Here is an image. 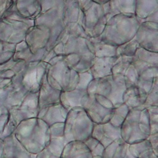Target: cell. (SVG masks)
Wrapping results in <instances>:
<instances>
[{
    "label": "cell",
    "instance_id": "obj_1",
    "mask_svg": "<svg viewBox=\"0 0 158 158\" xmlns=\"http://www.w3.org/2000/svg\"><path fill=\"white\" fill-rule=\"evenodd\" d=\"M14 135L25 149L33 154L45 149L50 141L49 127L38 118L21 122L17 126Z\"/></svg>",
    "mask_w": 158,
    "mask_h": 158
},
{
    "label": "cell",
    "instance_id": "obj_2",
    "mask_svg": "<svg viewBox=\"0 0 158 158\" xmlns=\"http://www.w3.org/2000/svg\"><path fill=\"white\" fill-rule=\"evenodd\" d=\"M140 23L134 14H119L109 19L99 37L107 44L118 47L132 40Z\"/></svg>",
    "mask_w": 158,
    "mask_h": 158
},
{
    "label": "cell",
    "instance_id": "obj_3",
    "mask_svg": "<svg viewBox=\"0 0 158 158\" xmlns=\"http://www.w3.org/2000/svg\"><path fill=\"white\" fill-rule=\"evenodd\" d=\"M151 135L149 116L143 106L130 110L121 127V137L128 145L147 140Z\"/></svg>",
    "mask_w": 158,
    "mask_h": 158
},
{
    "label": "cell",
    "instance_id": "obj_4",
    "mask_svg": "<svg viewBox=\"0 0 158 158\" xmlns=\"http://www.w3.org/2000/svg\"><path fill=\"white\" fill-rule=\"evenodd\" d=\"M94 123L81 107L72 109L64 123V138L66 143L84 142L91 137Z\"/></svg>",
    "mask_w": 158,
    "mask_h": 158
},
{
    "label": "cell",
    "instance_id": "obj_5",
    "mask_svg": "<svg viewBox=\"0 0 158 158\" xmlns=\"http://www.w3.org/2000/svg\"><path fill=\"white\" fill-rule=\"evenodd\" d=\"M46 78L52 88L61 92L75 89L79 81L78 73L71 69L64 59L52 65L48 64Z\"/></svg>",
    "mask_w": 158,
    "mask_h": 158
},
{
    "label": "cell",
    "instance_id": "obj_6",
    "mask_svg": "<svg viewBox=\"0 0 158 158\" xmlns=\"http://www.w3.org/2000/svg\"><path fill=\"white\" fill-rule=\"evenodd\" d=\"M78 4L84 14V26L87 34L90 37H99L108 22L102 5L94 1H78Z\"/></svg>",
    "mask_w": 158,
    "mask_h": 158
},
{
    "label": "cell",
    "instance_id": "obj_7",
    "mask_svg": "<svg viewBox=\"0 0 158 158\" xmlns=\"http://www.w3.org/2000/svg\"><path fill=\"white\" fill-rule=\"evenodd\" d=\"M64 1L51 8L45 12L41 13L35 20L34 25H43L50 30V37L46 49L49 51L53 49L57 39L64 31L63 23Z\"/></svg>",
    "mask_w": 158,
    "mask_h": 158
},
{
    "label": "cell",
    "instance_id": "obj_8",
    "mask_svg": "<svg viewBox=\"0 0 158 158\" xmlns=\"http://www.w3.org/2000/svg\"><path fill=\"white\" fill-rule=\"evenodd\" d=\"M81 106L94 124L109 122L114 111V108L109 109L102 106L93 94L84 96L81 101Z\"/></svg>",
    "mask_w": 158,
    "mask_h": 158
},
{
    "label": "cell",
    "instance_id": "obj_9",
    "mask_svg": "<svg viewBox=\"0 0 158 158\" xmlns=\"http://www.w3.org/2000/svg\"><path fill=\"white\" fill-rule=\"evenodd\" d=\"M157 23L144 22L140 25L134 39L140 48L148 51H158V25Z\"/></svg>",
    "mask_w": 158,
    "mask_h": 158
},
{
    "label": "cell",
    "instance_id": "obj_10",
    "mask_svg": "<svg viewBox=\"0 0 158 158\" xmlns=\"http://www.w3.org/2000/svg\"><path fill=\"white\" fill-rule=\"evenodd\" d=\"M48 64L42 61L29 63L26 66L25 87L29 93H38L46 73Z\"/></svg>",
    "mask_w": 158,
    "mask_h": 158
},
{
    "label": "cell",
    "instance_id": "obj_11",
    "mask_svg": "<svg viewBox=\"0 0 158 158\" xmlns=\"http://www.w3.org/2000/svg\"><path fill=\"white\" fill-rule=\"evenodd\" d=\"M50 37V30L43 25L32 26L28 34L27 44L32 53L46 49Z\"/></svg>",
    "mask_w": 158,
    "mask_h": 158
},
{
    "label": "cell",
    "instance_id": "obj_12",
    "mask_svg": "<svg viewBox=\"0 0 158 158\" xmlns=\"http://www.w3.org/2000/svg\"><path fill=\"white\" fill-rule=\"evenodd\" d=\"M91 137L98 140L104 148L117 139L121 137V128L113 126L110 122L94 124Z\"/></svg>",
    "mask_w": 158,
    "mask_h": 158
},
{
    "label": "cell",
    "instance_id": "obj_13",
    "mask_svg": "<svg viewBox=\"0 0 158 158\" xmlns=\"http://www.w3.org/2000/svg\"><path fill=\"white\" fill-rule=\"evenodd\" d=\"M132 61L133 57H118L112 69V74H119L125 78L127 87L135 84L139 78Z\"/></svg>",
    "mask_w": 158,
    "mask_h": 158
},
{
    "label": "cell",
    "instance_id": "obj_14",
    "mask_svg": "<svg viewBox=\"0 0 158 158\" xmlns=\"http://www.w3.org/2000/svg\"><path fill=\"white\" fill-rule=\"evenodd\" d=\"M158 54L139 48L133 57V64L139 76L143 72L151 68L158 67Z\"/></svg>",
    "mask_w": 158,
    "mask_h": 158
},
{
    "label": "cell",
    "instance_id": "obj_15",
    "mask_svg": "<svg viewBox=\"0 0 158 158\" xmlns=\"http://www.w3.org/2000/svg\"><path fill=\"white\" fill-rule=\"evenodd\" d=\"M68 113L60 102L39 110L37 118L44 121L49 127L55 123H64Z\"/></svg>",
    "mask_w": 158,
    "mask_h": 158
},
{
    "label": "cell",
    "instance_id": "obj_16",
    "mask_svg": "<svg viewBox=\"0 0 158 158\" xmlns=\"http://www.w3.org/2000/svg\"><path fill=\"white\" fill-rule=\"evenodd\" d=\"M157 1H136L135 15L139 23H157Z\"/></svg>",
    "mask_w": 158,
    "mask_h": 158
},
{
    "label": "cell",
    "instance_id": "obj_17",
    "mask_svg": "<svg viewBox=\"0 0 158 158\" xmlns=\"http://www.w3.org/2000/svg\"><path fill=\"white\" fill-rule=\"evenodd\" d=\"M61 91L52 88L48 82L46 73L39 91V110L60 102Z\"/></svg>",
    "mask_w": 158,
    "mask_h": 158
},
{
    "label": "cell",
    "instance_id": "obj_18",
    "mask_svg": "<svg viewBox=\"0 0 158 158\" xmlns=\"http://www.w3.org/2000/svg\"><path fill=\"white\" fill-rule=\"evenodd\" d=\"M117 57H95L92 63L90 71L94 78L106 77L112 74V69Z\"/></svg>",
    "mask_w": 158,
    "mask_h": 158
},
{
    "label": "cell",
    "instance_id": "obj_19",
    "mask_svg": "<svg viewBox=\"0 0 158 158\" xmlns=\"http://www.w3.org/2000/svg\"><path fill=\"white\" fill-rule=\"evenodd\" d=\"M110 81L111 84V90L108 99L112 102L115 108L123 104V96L127 87L125 78L119 74L110 75Z\"/></svg>",
    "mask_w": 158,
    "mask_h": 158
},
{
    "label": "cell",
    "instance_id": "obj_20",
    "mask_svg": "<svg viewBox=\"0 0 158 158\" xmlns=\"http://www.w3.org/2000/svg\"><path fill=\"white\" fill-rule=\"evenodd\" d=\"M4 158H31L29 153L19 142L14 134L3 140Z\"/></svg>",
    "mask_w": 158,
    "mask_h": 158
},
{
    "label": "cell",
    "instance_id": "obj_21",
    "mask_svg": "<svg viewBox=\"0 0 158 158\" xmlns=\"http://www.w3.org/2000/svg\"><path fill=\"white\" fill-rule=\"evenodd\" d=\"M148 94L135 84L128 87L123 96V102L129 108L134 109L144 104Z\"/></svg>",
    "mask_w": 158,
    "mask_h": 158
},
{
    "label": "cell",
    "instance_id": "obj_22",
    "mask_svg": "<svg viewBox=\"0 0 158 158\" xmlns=\"http://www.w3.org/2000/svg\"><path fill=\"white\" fill-rule=\"evenodd\" d=\"M87 44L91 53L95 57L103 58L116 56L117 47L104 43L99 37H89L87 39Z\"/></svg>",
    "mask_w": 158,
    "mask_h": 158
},
{
    "label": "cell",
    "instance_id": "obj_23",
    "mask_svg": "<svg viewBox=\"0 0 158 158\" xmlns=\"http://www.w3.org/2000/svg\"><path fill=\"white\" fill-rule=\"evenodd\" d=\"M84 142L72 141L65 145L60 158H93Z\"/></svg>",
    "mask_w": 158,
    "mask_h": 158
},
{
    "label": "cell",
    "instance_id": "obj_24",
    "mask_svg": "<svg viewBox=\"0 0 158 158\" xmlns=\"http://www.w3.org/2000/svg\"><path fill=\"white\" fill-rule=\"evenodd\" d=\"M63 23L64 27L73 23H81L84 26V14L79 6L78 1H64Z\"/></svg>",
    "mask_w": 158,
    "mask_h": 158
},
{
    "label": "cell",
    "instance_id": "obj_25",
    "mask_svg": "<svg viewBox=\"0 0 158 158\" xmlns=\"http://www.w3.org/2000/svg\"><path fill=\"white\" fill-rule=\"evenodd\" d=\"M87 94L86 90L75 89L71 91L61 92L60 103L68 111L77 107H81L82 98Z\"/></svg>",
    "mask_w": 158,
    "mask_h": 158
},
{
    "label": "cell",
    "instance_id": "obj_26",
    "mask_svg": "<svg viewBox=\"0 0 158 158\" xmlns=\"http://www.w3.org/2000/svg\"><path fill=\"white\" fill-rule=\"evenodd\" d=\"M111 90V84L110 81V75L100 78H94L87 86V92L88 94L99 95L109 98Z\"/></svg>",
    "mask_w": 158,
    "mask_h": 158
},
{
    "label": "cell",
    "instance_id": "obj_27",
    "mask_svg": "<svg viewBox=\"0 0 158 158\" xmlns=\"http://www.w3.org/2000/svg\"><path fill=\"white\" fill-rule=\"evenodd\" d=\"M91 53L87 44V39L81 37L70 35L64 46V55L77 54L84 55Z\"/></svg>",
    "mask_w": 158,
    "mask_h": 158
},
{
    "label": "cell",
    "instance_id": "obj_28",
    "mask_svg": "<svg viewBox=\"0 0 158 158\" xmlns=\"http://www.w3.org/2000/svg\"><path fill=\"white\" fill-rule=\"evenodd\" d=\"M110 13L106 15L108 20L111 17L119 14L135 15L136 1H110Z\"/></svg>",
    "mask_w": 158,
    "mask_h": 158
},
{
    "label": "cell",
    "instance_id": "obj_29",
    "mask_svg": "<svg viewBox=\"0 0 158 158\" xmlns=\"http://www.w3.org/2000/svg\"><path fill=\"white\" fill-rule=\"evenodd\" d=\"M128 144L122 138L117 139L104 149L103 158H125L128 152Z\"/></svg>",
    "mask_w": 158,
    "mask_h": 158
},
{
    "label": "cell",
    "instance_id": "obj_30",
    "mask_svg": "<svg viewBox=\"0 0 158 158\" xmlns=\"http://www.w3.org/2000/svg\"><path fill=\"white\" fill-rule=\"evenodd\" d=\"M158 67H151L143 72L138 78L135 85L148 94L158 77Z\"/></svg>",
    "mask_w": 158,
    "mask_h": 158
},
{
    "label": "cell",
    "instance_id": "obj_31",
    "mask_svg": "<svg viewBox=\"0 0 158 158\" xmlns=\"http://www.w3.org/2000/svg\"><path fill=\"white\" fill-rule=\"evenodd\" d=\"M128 151L136 158H146L154 153L148 140L128 145Z\"/></svg>",
    "mask_w": 158,
    "mask_h": 158
},
{
    "label": "cell",
    "instance_id": "obj_32",
    "mask_svg": "<svg viewBox=\"0 0 158 158\" xmlns=\"http://www.w3.org/2000/svg\"><path fill=\"white\" fill-rule=\"evenodd\" d=\"M139 48V45L135 39H133L129 42L117 47L116 56L117 58L120 56L134 57Z\"/></svg>",
    "mask_w": 158,
    "mask_h": 158
},
{
    "label": "cell",
    "instance_id": "obj_33",
    "mask_svg": "<svg viewBox=\"0 0 158 158\" xmlns=\"http://www.w3.org/2000/svg\"><path fill=\"white\" fill-rule=\"evenodd\" d=\"M129 111V108L124 103L115 108L113 115L109 122L115 127L121 128Z\"/></svg>",
    "mask_w": 158,
    "mask_h": 158
},
{
    "label": "cell",
    "instance_id": "obj_34",
    "mask_svg": "<svg viewBox=\"0 0 158 158\" xmlns=\"http://www.w3.org/2000/svg\"><path fill=\"white\" fill-rule=\"evenodd\" d=\"M67 144L63 137H52L50 138L49 143L46 148L53 155L60 157L63 149Z\"/></svg>",
    "mask_w": 158,
    "mask_h": 158
},
{
    "label": "cell",
    "instance_id": "obj_35",
    "mask_svg": "<svg viewBox=\"0 0 158 158\" xmlns=\"http://www.w3.org/2000/svg\"><path fill=\"white\" fill-rule=\"evenodd\" d=\"M158 79H156L153 85L148 93L147 98L143 106L148 108L152 106H158Z\"/></svg>",
    "mask_w": 158,
    "mask_h": 158
},
{
    "label": "cell",
    "instance_id": "obj_36",
    "mask_svg": "<svg viewBox=\"0 0 158 158\" xmlns=\"http://www.w3.org/2000/svg\"><path fill=\"white\" fill-rule=\"evenodd\" d=\"M85 146L90 150L93 156H102L104 148L102 145L93 137H90L84 142Z\"/></svg>",
    "mask_w": 158,
    "mask_h": 158
},
{
    "label": "cell",
    "instance_id": "obj_37",
    "mask_svg": "<svg viewBox=\"0 0 158 158\" xmlns=\"http://www.w3.org/2000/svg\"><path fill=\"white\" fill-rule=\"evenodd\" d=\"M149 113L151 135L158 132V106H152L146 108Z\"/></svg>",
    "mask_w": 158,
    "mask_h": 158
},
{
    "label": "cell",
    "instance_id": "obj_38",
    "mask_svg": "<svg viewBox=\"0 0 158 158\" xmlns=\"http://www.w3.org/2000/svg\"><path fill=\"white\" fill-rule=\"evenodd\" d=\"M78 77H79L78 84L76 89L87 90L88 85L94 79L93 75L91 74L90 71L89 70L83 73H78Z\"/></svg>",
    "mask_w": 158,
    "mask_h": 158
},
{
    "label": "cell",
    "instance_id": "obj_39",
    "mask_svg": "<svg viewBox=\"0 0 158 158\" xmlns=\"http://www.w3.org/2000/svg\"><path fill=\"white\" fill-rule=\"evenodd\" d=\"M50 138L64 137V123H58L49 127Z\"/></svg>",
    "mask_w": 158,
    "mask_h": 158
},
{
    "label": "cell",
    "instance_id": "obj_40",
    "mask_svg": "<svg viewBox=\"0 0 158 158\" xmlns=\"http://www.w3.org/2000/svg\"><path fill=\"white\" fill-rule=\"evenodd\" d=\"M151 143L153 152L156 155L158 154V133L153 135H150V136L147 139Z\"/></svg>",
    "mask_w": 158,
    "mask_h": 158
},
{
    "label": "cell",
    "instance_id": "obj_41",
    "mask_svg": "<svg viewBox=\"0 0 158 158\" xmlns=\"http://www.w3.org/2000/svg\"><path fill=\"white\" fill-rule=\"evenodd\" d=\"M35 158H60L59 157H57L55 155L51 153L48 149L46 148L43 151H41L40 152L36 154Z\"/></svg>",
    "mask_w": 158,
    "mask_h": 158
},
{
    "label": "cell",
    "instance_id": "obj_42",
    "mask_svg": "<svg viewBox=\"0 0 158 158\" xmlns=\"http://www.w3.org/2000/svg\"><path fill=\"white\" fill-rule=\"evenodd\" d=\"M56 55L55 54V52H54L53 49H51L49 51H47L46 52V54L44 55L43 60H42V61L43 62H45L46 63H48V62L52 58H54L55 56H56Z\"/></svg>",
    "mask_w": 158,
    "mask_h": 158
},
{
    "label": "cell",
    "instance_id": "obj_43",
    "mask_svg": "<svg viewBox=\"0 0 158 158\" xmlns=\"http://www.w3.org/2000/svg\"><path fill=\"white\" fill-rule=\"evenodd\" d=\"M0 158H4V142L0 139Z\"/></svg>",
    "mask_w": 158,
    "mask_h": 158
},
{
    "label": "cell",
    "instance_id": "obj_44",
    "mask_svg": "<svg viewBox=\"0 0 158 158\" xmlns=\"http://www.w3.org/2000/svg\"><path fill=\"white\" fill-rule=\"evenodd\" d=\"M125 158H136V157H135L134 156H133L132 155H131V154L128 152V151L127 154V155H126V156H125Z\"/></svg>",
    "mask_w": 158,
    "mask_h": 158
},
{
    "label": "cell",
    "instance_id": "obj_45",
    "mask_svg": "<svg viewBox=\"0 0 158 158\" xmlns=\"http://www.w3.org/2000/svg\"><path fill=\"white\" fill-rule=\"evenodd\" d=\"M146 158H157V156L154 153H153L152 154H151L150 156L146 157Z\"/></svg>",
    "mask_w": 158,
    "mask_h": 158
},
{
    "label": "cell",
    "instance_id": "obj_46",
    "mask_svg": "<svg viewBox=\"0 0 158 158\" xmlns=\"http://www.w3.org/2000/svg\"><path fill=\"white\" fill-rule=\"evenodd\" d=\"M93 158H103L102 156H94Z\"/></svg>",
    "mask_w": 158,
    "mask_h": 158
}]
</instances>
